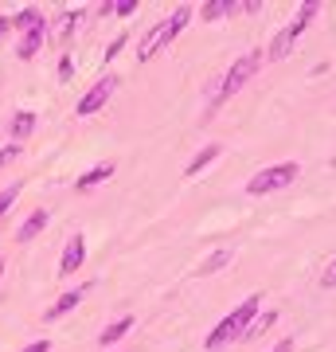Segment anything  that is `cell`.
<instances>
[{
  "label": "cell",
  "mask_w": 336,
  "mask_h": 352,
  "mask_svg": "<svg viewBox=\"0 0 336 352\" xmlns=\"http://www.w3.org/2000/svg\"><path fill=\"white\" fill-rule=\"evenodd\" d=\"M32 129H36V113L32 110H20L12 118V126H8V133H12V145H20L24 138H32Z\"/></svg>",
  "instance_id": "11"
},
{
  "label": "cell",
  "mask_w": 336,
  "mask_h": 352,
  "mask_svg": "<svg viewBox=\"0 0 336 352\" xmlns=\"http://www.w3.org/2000/svg\"><path fill=\"white\" fill-rule=\"evenodd\" d=\"M122 47H125V36H117L110 47H106V59H117V55H122Z\"/></svg>",
  "instance_id": "25"
},
{
  "label": "cell",
  "mask_w": 336,
  "mask_h": 352,
  "mask_svg": "<svg viewBox=\"0 0 336 352\" xmlns=\"http://www.w3.org/2000/svg\"><path fill=\"white\" fill-rule=\"evenodd\" d=\"M192 16H196V12H192L188 4H180V8H176V12L168 16V20H164V24L153 28L149 36L141 39V47H137V59H141V63H149L153 55H161V51L168 47V43H172V39L188 28V20H192Z\"/></svg>",
  "instance_id": "2"
},
{
  "label": "cell",
  "mask_w": 336,
  "mask_h": 352,
  "mask_svg": "<svg viewBox=\"0 0 336 352\" xmlns=\"http://www.w3.org/2000/svg\"><path fill=\"white\" fill-rule=\"evenodd\" d=\"M20 192H24V180H12L8 188L0 192V215H8V212H12V204H16V196H20Z\"/></svg>",
  "instance_id": "20"
},
{
  "label": "cell",
  "mask_w": 336,
  "mask_h": 352,
  "mask_svg": "<svg viewBox=\"0 0 336 352\" xmlns=\"http://www.w3.org/2000/svg\"><path fill=\"white\" fill-rule=\"evenodd\" d=\"M317 12H321V4H317V0H305V4H301V8H298V20H293V24H289L286 32H289V36H293V39H298L301 32H305V28L313 24V16H317Z\"/></svg>",
  "instance_id": "13"
},
{
  "label": "cell",
  "mask_w": 336,
  "mask_h": 352,
  "mask_svg": "<svg viewBox=\"0 0 336 352\" xmlns=\"http://www.w3.org/2000/svg\"><path fill=\"white\" fill-rule=\"evenodd\" d=\"M321 286H324V289H336V258L321 270Z\"/></svg>",
  "instance_id": "22"
},
{
  "label": "cell",
  "mask_w": 336,
  "mask_h": 352,
  "mask_svg": "<svg viewBox=\"0 0 336 352\" xmlns=\"http://www.w3.org/2000/svg\"><path fill=\"white\" fill-rule=\"evenodd\" d=\"M16 157H20V145H4V149H0V168H4V164H12Z\"/></svg>",
  "instance_id": "23"
},
{
  "label": "cell",
  "mask_w": 336,
  "mask_h": 352,
  "mask_svg": "<svg viewBox=\"0 0 336 352\" xmlns=\"http://www.w3.org/2000/svg\"><path fill=\"white\" fill-rule=\"evenodd\" d=\"M71 71H75V59H71V55H63V59H59V78H71Z\"/></svg>",
  "instance_id": "24"
},
{
  "label": "cell",
  "mask_w": 336,
  "mask_h": 352,
  "mask_svg": "<svg viewBox=\"0 0 336 352\" xmlns=\"http://www.w3.org/2000/svg\"><path fill=\"white\" fill-rule=\"evenodd\" d=\"M227 263H231V251H215V254H208V258L196 266V274H199V278H208V274H215V270H223Z\"/></svg>",
  "instance_id": "16"
},
{
  "label": "cell",
  "mask_w": 336,
  "mask_h": 352,
  "mask_svg": "<svg viewBox=\"0 0 336 352\" xmlns=\"http://www.w3.org/2000/svg\"><path fill=\"white\" fill-rule=\"evenodd\" d=\"M289 51H293V36L289 32H278L274 43H270V59H286Z\"/></svg>",
  "instance_id": "19"
},
{
  "label": "cell",
  "mask_w": 336,
  "mask_h": 352,
  "mask_svg": "<svg viewBox=\"0 0 336 352\" xmlns=\"http://www.w3.org/2000/svg\"><path fill=\"white\" fill-rule=\"evenodd\" d=\"M117 94V75H102L94 87L82 94V102H78V118H90V113H98L106 102Z\"/></svg>",
  "instance_id": "5"
},
{
  "label": "cell",
  "mask_w": 336,
  "mask_h": 352,
  "mask_svg": "<svg viewBox=\"0 0 336 352\" xmlns=\"http://www.w3.org/2000/svg\"><path fill=\"white\" fill-rule=\"evenodd\" d=\"M43 227H47V212H43V208H36V212H32L24 223H20V231H16V243H32L39 231H43Z\"/></svg>",
  "instance_id": "9"
},
{
  "label": "cell",
  "mask_w": 336,
  "mask_h": 352,
  "mask_svg": "<svg viewBox=\"0 0 336 352\" xmlns=\"http://www.w3.org/2000/svg\"><path fill=\"white\" fill-rule=\"evenodd\" d=\"M110 176H113V161H102V164H94L90 173L78 176V184H75V188H78V192H90V188H98L102 180H110Z\"/></svg>",
  "instance_id": "10"
},
{
  "label": "cell",
  "mask_w": 336,
  "mask_h": 352,
  "mask_svg": "<svg viewBox=\"0 0 336 352\" xmlns=\"http://www.w3.org/2000/svg\"><path fill=\"white\" fill-rule=\"evenodd\" d=\"M301 164L298 161H282V164H266L262 173H254L247 180V196H270V192H282L298 180Z\"/></svg>",
  "instance_id": "3"
},
{
  "label": "cell",
  "mask_w": 336,
  "mask_h": 352,
  "mask_svg": "<svg viewBox=\"0 0 336 352\" xmlns=\"http://www.w3.org/2000/svg\"><path fill=\"white\" fill-rule=\"evenodd\" d=\"M82 258H87V239H82V235H71V239H67V247H63L59 274H75L78 266H82Z\"/></svg>",
  "instance_id": "6"
},
{
  "label": "cell",
  "mask_w": 336,
  "mask_h": 352,
  "mask_svg": "<svg viewBox=\"0 0 336 352\" xmlns=\"http://www.w3.org/2000/svg\"><path fill=\"white\" fill-rule=\"evenodd\" d=\"M274 321H278V314H262L258 321H254V325L247 329V337H262V333H266V329L274 325Z\"/></svg>",
  "instance_id": "21"
},
{
  "label": "cell",
  "mask_w": 336,
  "mask_h": 352,
  "mask_svg": "<svg viewBox=\"0 0 336 352\" xmlns=\"http://www.w3.org/2000/svg\"><path fill=\"white\" fill-rule=\"evenodd\" d=\"M90 289H94V282H82V286H78V289H67V294H63V298H59V302H55V305H51V309H47V314H43V317H47V321H59L63 314H71V309H75V305L82 302V298H87Z\"/></svg>",
  "instance_id": "7"
},
{
  "label": "cell",
  "mask_w": 336,
  "mask_h": 352,
  "mask_svg": "<svg viewBox=\"0 0 336 352\" xmlns=\"http://www.w3.org/2000/svg\"><path fill=\"white\" fill-rule=\"evenodd\" d=\"M8 32H12V20H0V43L8 39Z\"/></svg>",
  "instance_id": "27"
},
{
  "label": "cell",
  "mask_w": 336,
  "mask_h": 352,
  "mask_svg": "<svg viewBox=\"0 0 336 352\" xmlns=\"http://www.w3.org/2000/svg\"><path fill=\"white\" fill-rule=\"evenodd\" d=\"M82 20H87V12H82V8H75V12H63L59 20H55V28H51V32H55V39H67L78 24H82Z\"/></svg>",
  "instance_id": "14"
},
{
  "label": "cell",
  "mask_w": 336,
  "mask_h": 352,
  "mask_svg": "<svg viewBox=\"0 0 336 352\" xmlns=\"http://www.w3.org/2000/svg\"><path fill=\"white\" fill-rule=\"evenodd\" d=\"M12 28L20 32V36H27V32H39V28H47V16L39 12V8H20V12L12 16Z\"/></svg>",
  "instance_id": "8"
},
{
  "label": "cell",
  "mask_w": 336,
  "mask_h": 352,
  "mask_svg": "<svg viewBox=\"0 0 336 352\" xmlns=\"http://www.w3.org/2000/svg\"><path fill=\"white\" fill-rule=\"evenodd\" d=\"M0 274H4V258H0Z\"/></svg>",
  "instance_id": "29"
},
{
  "label": "cell",
  "mask_w": 336,
  "mask_h": 352,
  "mask_svg": "<svg viewBox=\"0 0 336 352\" xmlns=\"http://www.w3.org/2000/svg\"><path fill=\"white\" fill-rule=\"evenodd\" d=\"M43 39H47V28H39V32H27V36H20V47H16V55H20V59H36L39 47H43Z\"/></svg>",
  "instance_id": "12"
},
{
  "label": "cell",
  "mask_w": 336,
  "mask_h": 352,
  "mask_svg": "<svg viewBox=\"0 0 336 352\" xmlns=\"http://www.w3.org/2000/svg\"><path fill=\"white\" fill-rule=\"evenodd\" d=\"M129 329H133V317L125 314V317H117V321H110V325L102 329V337H98V340H102V344H113V340H122Z\"/></svg>",
  "instance_id": "15"
},
{
  "label": "cell",
  "mask_w": 336,
  "mask_h": 352,
  "mask_svg": "<svg viewBox=\"0 0 336 352\" xmlns=\"http://www.w3.org/2000/svg\"><path fill=\"white\" fill-rule=\"evenodd\" d=\"M215 157H219V145H208V149H199L196 157H192V161H188V176L203 173V168H208V164L215 161Z\"/></svg>",
  "instance_id": "17"
},
{
  "label": "cell",
  "mask_w": 336,
  "mask_h": 352,
  "mask_svg": "<svg viewBox=\"0 0 336 352\" xmlns=\"http://www.w3.org/2000/svg\"><path fill=\"white\" fill-rule=\"evenodd\" d=\"M258 309H262V294H250L247 302L238 305V309H231V314L223 317V321H219V325L212 329V333H208V340H203V344H208V349H227V344H231V340H238V337H247V329L254 325V317H258Z\"/></svg>",
  "instance_id": "1"
},
{
  "label": "cell",
  "mask_w": 336,
  "mask_h": 352,
  "mask_svg": "<svg viewBox=\"0 0 336 352\" xmlns=\"http://www.w3.org/2000/svg\"><path fill=\"white\" fill-rule=\"evenodd\" d=\"M24 352H51V344H47V340H36V344H27Z\"/></svg>",
  "instance_id": "26"
},
{
  "label": "cell",
  "mask_w": 336,
  "mask_h": 352,
  "mask_svg": "<svg viewBox=\"0 0 336 352\" xmlns=\"http://www.w3.org/2000/svg\"><path fill=\"white\" fill-rule=\"evenodd\" d=\"M258 63H262L258 51H247V55H238L235 63L227 67L223 82H219V90H215V102H227L231 94H238V90H243V87L250 82V78L258 75Z\"/></svg>",
  "instance_id": "4"
},
{
  "label": "cell",
  "mask_w": 336,
  "mask_h": 352,
  "mask_svg": "<svg viewBox=\"0 0 336 352\" xmlns=\"http://www.w3.org/2000/svg\"><path fill=\"white\" fill-rule=\"evenodd\" d=\"M289 349H293V340L286 337V340H282V344H274V349H270V352H289Z\"/></svg>",
  "instance_id": "28"
},
{
  "label": "cell",
  "mask_w": 336,
  "mask_h": 352,
  "mask_svg": "<svg viewBox=\"0 0 336 352\" xmlns=\"http://www.w3.org/2000/svg\"><path fill=\"white\" fill-rule=\"evenodd\" d=\"M238 4H231V0H208L203 4V20H219V16H227V12H235Z\"/></svg>",
  "instance_id": "18"
}]
</instances>
